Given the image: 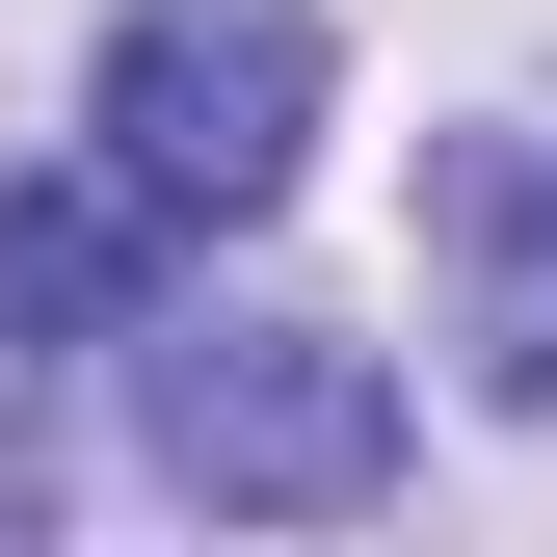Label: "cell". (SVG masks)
<instances>
[{"instance_id":"obj_1","label":"cell","mask_w":557,"mask_h":557,"mask_svg":"<svg viewBox=\"0 0 557 557\" xmlns=\"http://www.w3.org/2000/svg\"><path fill=\"white\" fill-rule=\"evenodd\" d=\"M133 425H160L186 505H265V531H345V505H398V372L372 345H319V319H133Z\"/></svg>"},{"instance_id":"obj_2","label":"cell","mask_w":557,"mask_h":557,"mask_svg":"<svg viewBox=\"0 0 557 557\" xmlns=\"http://www.w3.org/2000/svg\"><path fill=\"white\" fill-rule=\"evenodd\" d=\"M81 133L160 186L186 239L293 213V160H319V0H107V81H81Z\"/></svg>"},{"instance_id":"obj_3","label":"cell","mask_w":557,"mask_h":557,"mask_svg":"<svg viewBox=\"0 0 557 557\" xmlns=\"http://www.w3.org/2000/svg\"><path fill=\"white\" fill-rule=\"evenodd\" d=\"M160 239H186V213L81 133L53 186H0V345H133V319H160Z\"/></svg>"},{"instance_id":"obj_4","label":"cell","mask_w":557,"mask_h":557,"mask_svg":"<svg viewBox=\"0 0 557 557\" xmlns=\"http://www.w3.org/2000/svg\"><path fill=\"white\" fill-rule=\"evenodd\" d=\"M478 372L557 425V160H505V186H478Z\"/></svg>"}]
</instances>
